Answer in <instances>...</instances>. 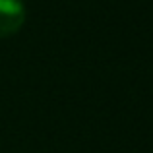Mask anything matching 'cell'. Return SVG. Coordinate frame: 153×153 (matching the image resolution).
<instances>
[{
    "mask_svg": "<svg viewBox=\"0 0 153 153\" xmlns=\"http://www.w3.org/2000/svg\"><path fill=\"white\" fill-rule=\"evenodd\" d=\"M25 22V6L22 0H0V37L18 33Z\"/></svg>",
    "mask_w": 153,
    "mask_h": 153,
    "instance_id": "6da1fadb",
    "label": "cell"
}]
</instances>
